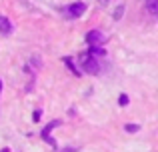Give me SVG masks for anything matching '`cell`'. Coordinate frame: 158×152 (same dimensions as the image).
I'll list each match as a JSON object with an SVG mask.
<instances>
[{"instance_id": "52a82bcc", "label": "cell", "mask_w": 158, "mask_h": 152, "mask_svg": "<svg viewBox=\"0 0 158 152\" xmlns=\"http://www.w3.org/2000/svg\"><path fill=\"white\" fill-rule=\"evenodd\" d=\"M146 8L152 16H156L158 14V0H146Z\"/></svg>"}, {"instance_id": "2e32d148", "label": "cell", "mask_w": 158, "mask_h": 152, "mask_svg": "<svg viewBox=\"0 0 158 152\" xmlns=\"http://www.w3.org/2000/svg\"><path fill=\"white\" fill-rule=\"evenodd\" d=\"M0 92H2V80H0Z\"/></svg>"}, {"instance_id": "7c38bea8", "label": "cell", "mask_w": 158, "mask_h": 152, "mask_svg": "<svg viewBox=\"0 0 158 152\" xmlns=\"http://www.w3.org/2000/svg\"><path fill=\"white\" fill-rule=\"evenodd\" d=\"M40 116H42V110L36 108V110H34V116H32V118H34V122H38V120H40Z\"/></svg>"}, {"instance_id": "30bf717a", "label": "cell", "mask_w": 158, "mask_h": 152, "mask_svg": "<svg viewBox=\"0 0 158 152\" xmlns=\"http://www.w3.org/2000/svg\"><path fill=\"white\" fill-rule=\"evenodd\" d=\"M124 130H126V132H132V134H134V132H138V130H140V126H138V124H134V122H130V124H124Z\"/></svg>"}, {"instance_id": "5b68a950", "label": "cell", "mask_w": 158, "mask_h": 152, "mask_svg": "<svg viewBox=\"0 0 158 152\" xmlns=\"http://www.w3.org/2000/svg\"><path fill=\"white\" fill-rule=\"evenodd\" d=\"M12 30H14V28H12V22L6 18V16L0 14V34H10Z\"/></svg>"}, {"instance_id": "9a60e30c", "label": "cell", "mask_w": 158, "mask_h": 152, "mask_svg": "<svg viewBox=\"0 0 158 152\" xmlns=\"http://www.w3.org/2000/svg\"><path fill=\"white\" fill-rule=\"evenodd\" d=\"M0 152H10V150H8V148H2V150H0Z\"/></svg>"}, {"instance_id": "8992f818", "label": "cell", "mask_w": 158, "mask_h": 152, "mask_svg": "<svg viewBox=\"0 0 158 152\" xmlns=\"http://www.w3.org/2000/svg\"><path fill=\"white\" fill-rule=\"evenodd\" d=\"M88 54L94 56V58H98V56H106V50L102 46H88Z\"/></svg>"}, {"instance_id": "277c9868", "label": "cell", "mask_w": 158, "mask_h": 152, "mask_svg": "<svg viewBox=\"0 0 158 152\" xmlns=\"http://www.w3.org/2000/svg\"><path fill=\"white\" fill-rule=\"evenodd\" d=\"M56 126H60V120H52V122H48V124L44 126V130H42V138H44V140H46L50 146H56V140H54V138L50 136L52 130L56 128Z\"/></svg>"}, {"instance_id": "4fadbf2b", "label": "cell", "mask_w": 158, "mask_h": 152, "mask_svg": "<svg viewBox=\"0 0 158 152\" xmlns=\"http://www.w3.org/2000/svg\"><path fill=\"white\" fill-rule=\"evenodd\" d=\"M60 152H76V148H74V146H70V148H64V150H60Z\"/></svg>"}, {"instance_id": "ba28073f", "label": "cell", "mask_w": 158, "mask_h": 152, "mask_svg": "<svg viewBox=\"0 0 158 152\" xmlns=\"http://www.w3.org/2000/svg\"><path fill=\"white\" fill-rule=\"evenodd\" d=\"M62 62H64L66 66H68V68H70V70H72V72H74L76 76H80V68H76V66H74L72 58H68V56H64V58H62Z\"/></svg>"}, {"instance_id": "8fae6325", "label": "cell", "mask_w": 158, "mask_h": 152, "mask_svg": "<svg viewBox=\"0 0 158 152\" xmlns=\"http://www.w3.org/2000/svg\"><path fill=\"white\" fill-rule=\"evenodd\" d=\"M128 102H130V98H128L126 94H120L118 96V104L120 106H128Z\"/></svg>"}, {"instance_id": "5bb4252c", "label": "cell", "mask_w": 158, "mask_h": 152, "mask_svg": "<svg viewBox=\"0 0 158 152\" xmlns=\"http://www.w3.org/2000/svg\"><path fill=\"white\" fill-rule=\"evenodd\" d=\"M98 2H100V4H102V6H106V4H108V2H110V0H98Z\"/></svg>"}, {"instance_id": "3957f363", "label": "cell", "mask_w": 158, "mask_h": 152, "mask_svg": "<svg viewBox=\"0 0 158 152\" xmlns=\"http://www.w3.org/2000/svg\"><path fill=\"white\" fill-rule=\"evenodd\" d=\"M86 12V4L84 2H72L66 6V14L70 16V18H78V16H82Z\"/></svg>"}, {"instance_id": "9c48e42d", "label": "cell", "mask_w": 158, "mask_h": 152, "mask_svg": "<svg viewBox=\"0 0 158 152\" xmlns=\"http://www.w3.org/2000/svg\"><path fill=\"white\" fill-rule=\"evenodd\" d=\"M124 10H126V6H124V4H118V6L114 8V12H112V18H114V20H120L124 16Z\"/></svg>"}, {"instance_id": "6da1fadb", "label": "cell", "mask_w": 158, "mask_h": 152, "mask_svg": "<svg viewBox=\"0 0 158 152\" xmlns=\"http://www.w3.org/2000/svg\"><path fill=\"white\" fill-rule=\"evenodd\" d=\"M78 62H80V66H82V72H86V74H90V76H96L98 72H100V60L98 58H94V56H90L88 52H84V54H80L78 56Z\"/></svg>"}, {"instance_id": "7a4b0ae2", "label": "cell", "mask_w": 158, "mask_h": 152, "mask_svg": "<svg viewBox=\"0 0 158 152\" xmlns=\"http://www.w3.org/2000/svg\"><path fill=\"white\" fill-rule=\"evenodd\" d=\"M86 42H88V46H102L106 42V36L100 30H90L86 34Z\"/></svg>"}]
</instances>
